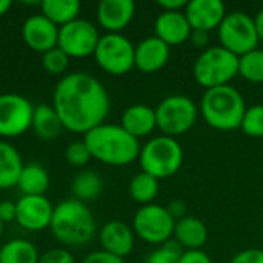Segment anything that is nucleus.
I'll list each match as a JSON object with an SVG mask.
<instances>
[{"label":"nucleus","mask_w":263,"mask_h":263,"mask_svg":"<svg viewBox=\"0 0 263 263\" xmlns=\"http://www.w3.org/2000/svg\"><path fill=\"white\" fill-rule=\"evenodd\" d=\"M52 106L63 128L86 134L105 123L111 103L105 86L91 74L79 71L60 79L54 89Z\"/></svg>","instance_id":"1"},{"label":"nucleus","mask_w":263,"mask_h":263,"mask_svg":"<svg viewBox=\"0 0 263 263\" xmlns=\"http://www.w3.org/2000/svg\"><path fill=\"white\" fill-rule=\"evenodd\" d=\"M92 159L109 166H126L139 159L140 142L120 125L102 123L88 131L83 139Z\"/></svg>","instance_id":"2"},{"label":"nucleus","mask_w":263,"mask_h":263,"mask_svg":"<svg viewBox=\"0 0 263 263\" xmlns=\"http://www.w3.org/2000/svg\"><path fill=\"white\" fill-rule=\"evenodd\" d=\"M49 228L60 243L69 247L88 243L97 231L92 213L77 199H66L54 206Z\"/></svg>","instance_id":"3"},{"label":"nucleus","mask_w":263,"mask_h":263,"mask_svg":"<svg viewBox=\"0 0 263 263\" xmlns=\"http://www.w3.org/2000/svg\"><path fill=\"white\" fill-rule=\"evenodd\" d=\"M247 103L243 96L231 85L205 89L200 112L208 126L217 131L240 129Z\"/></svg>","instance_id":"4"},{"label":"nucleus","mask_w":263,"mask_h":263,"mask_svg":"<svg viewBox=\"0 0 263 263\" xmlns=\"http://www.w3.org/2000/svg\"><path fill=\"white\" fill-rule=\"evenodd\" d=\"M140 168L143 173L160 179H168L179 173L183 163V149L177 139L157 136L149 139L139 154Z\"/></svg>","instance_id":"5"},{"label":"nucleus","mask_w":263,"mask_h":263,"mask_svg":"<svg viewBox=\"0 0 263 263\" xmlns=\"http://www.w3.org/2000/svg\"><path fill=\"white\" fill-rule=\"evenodd\" d=\"M193 74L196 82L205 89L230 85L239 74V57L220 45L208 46L196 59Z\"/></svg>","instance_id":"6"},{"label":"nucleus","mask_w":263,"mask_h":263,"mask_svg":"<svg viewBox=\"0 0 263 263\" xmlns=\"http://www.w3.org/2000/svg\"><path fill=\"white\" fill-rule=\"evenodd\" d=\"M157 128L168 137H177L188 133L197 122V105L183 94L165 97L156 108Z\"/></svg>","instance_id":"7"},{"label":"nucleus","mask_w":263,"mask_h":263,"mask_svg":"<svg viewBox=\"0 0 263 263\" xmlns=\"http://www.w3.org/2000/svg\"><path fill=\"white\" fill-rule=\"evenodd\" d=\"M220 46L236 54L237 57L259 48V35L254 23V17L243 11L228 12L219 29Z\"/></svg>","instance_id":"8"},{"label":"nucleus","mask_w":263,"mask_h":263,"mask_svg":"<svg viewBox=\"0 0 263 263\" xmlns=\"http://www.w3.org/2000/svg\"><path fill=\"white\" fill-rule=\"evenodd\" d=\"M176 220L166 206L149 203L142 206L133 219V231L143 242L151 245H163L173 239Z\"/></svg>","instance_id":"9"},{"label":"nucleus","mask_w":263,"mask_h":263,"mask_svg":"<svg viewBox=\"0 0 263 263\" xmlns=\"http://www.w3.org/2000/svg\"><path fill=\"white\" fill-rule=\"evenodd\" d=\"M136 46L123 34H105L94 52L97 65L111 76H123L134 68Z\"/></svg>","instance_id":"10"},{"label":"nucleus","mask_w":263,"mask_h":263,"mask_svg":"<svg viewBox=\"0 0 263 263\" xmlns=\"http://www.w3.org/2000/svg\"><path fill=\"white\" fill-rule=\"evenodd\" d=\"M100 37L102 35L94 23L76 18L74 22L59 28L57 48H60L68 57H88L94 55Z\"/></svg>","instance_id":"11"},{"label":"nucleus","mask_w":263,"mask_h":263,"mask_svg":"<svg viewBox=\"0 0 263 263\" xmlns=\"http://www.w3.org/2000/svg\"><path fill=\"white\" fill-rule=\"evenodd\" d=\"M34 106L18 94L0 96V136L17 137L31 128Z\"/></svg>","instance_id":"12"},{"label":"nucleus","mask_w":263,"mask_h":263,"mask_svg":"<svg viewBox=\"0 0 263 263\" xmlns=\"http://www.w3.org/2000/svg\"><path fill=\"white\" fill-rule=\"evenodd\" d=\"M15 222L28 231H42L51 225L54 206L45 196H23L18 199Z\"/></svg>","instance_id":"13"},{"label":"nucleus","mask_w":263,"mask_h":263,"mask_svg":"<svg viewBox=\"0 0 263 263\" xmlns=\"http://www.w3.org/2000/svg\"><path fill=\"white\" fill-rule=\"evenodd\" d=\"M183 12L193 31L206 32L219 29L228 14L222 0H190Z\"/></svg>","instance_id":"14"},{"label":"nucleus","mask_w":263,"mask_h":263,"mask_svg":"<svg viewBox=\"0 0 263 263\" xmlns=\"http://www.w3.org/2000/svg\"><path fill=\"white\" fill-rule=\"evenodd\" d=\"M22 35H23L25 43L31 49L45 54L49 49L57 48L59 26H55L45 15L35 14L25 20L22 26Z\"/></svg>","instance_id":"15"},{"label":"nucleus","mask_w":263,"mask_h":263,"mask_svg":"<svg viewBox=\"0 0 263 263\" xmlns=\"http://www.w3.org/2000/svg\"><path fill=\"white\" fill-rule=\"evenodd\" d=\"M154 32L157 39H160L171 48L188 42L193 29L183 11H162L154 22Z\"/></svg>","instance_id":"16"},{"label":"nucleus","mask_w":263,"mask_h":263,"mask_svg":"<svg viewBox=\"0 0 263 263\" xmlns=\"http://www.w3.org/2000/svg\"><path fill=\"white\" fill-rule=\"evenodd\" d=\"M136 14L133 0H102L97 6L99 25L111 34H120Z\"/></svg>","instance_id":"17"},{"label":"nucleus","mask_w":263,"mask_h":263,"mask_svg":"<svg viewBox=\"0 0 263 263\" xmlns=\"http://www.w3.org/2000/svg\"><path fill=\"white\" fill-rule=\"evenodd\" d=\"M170 60V46L156 35L143 39L134 52V68L145 74H154Z\"/></svg>","instance_id":"18"},{"label":"nucleus","mask_w":263,"mask_h":263,"mask_svg":"<svg viewBox=\"0 0 263 263\" xmlns=\"http://www.w3.org/2000/svg\"><path fill=\"white\" fill-rule=\"evenodd\" d=\"M102 250L125 259L134 248V231L122 220H109L99 231Z\"/></svg>","instance_id":"19"},{"label":"nucleus","mask_w":263,"mask_h":263,"mask_svg":"<svg viewBox=\"0 0 263 263\" xmlns=\"http://www.w3.org/2000/svg\"><path fill=\"white\" fill-rule=\"evenodd\" d=\"M120 126L136 139L146 137L157 128L156 109L143 103L131 105L123 111Z\"/></svg>","instance_id":"20"},{"label":"nucleus","mask_w":263,"mask_h":263,"mask_svg":"<svg viewBox=\"0 0 263 263\" xmlns=\"http://www.w3.org/2000/svg\"><path fill=\"white\" fill-rule=\"evenodd\" d=\"M173 237L183 251L202 250V247L208 240V228L199 217L185 216L183 219L176 222Z\"/></svg>","instance_id":"21"},{"label":"nucleus","mask_w":263,"mask_h":263,"mask_svg":"<svg viewBox=\"0 0 263 263\" xmlns=\"http://www.w3.org/2000/svg\"><path fill=\"white\" fill-rule=\"evenodd\" d=\"M23 162L18 151L8 142L0 140V190L17 186Z\"/></svg>","instance_id":"22"},{"label":"nucleus","mask_w":263,"mask_h":263,"mask_svg":"<svg viewBox=\"0 0 263 263\" xmlns=\"http://www.w3.org/2000/svg\"><path fill=\"white\" fill-rule=\"evenodd\" d=\"M31 128L42 140H54L60 134L63 125H62L60 117L57 116L54 106L37 105V106H34Z\"/></svg>","instance_id":"23"},{"label":"nucleus","mask_w":263,"mask_h":263,"mask_svg":"<svg viewBox=\"0 0 263 263\" xmlns=\"http://www.w3.org/2000/svg\"><path fill=\"white\" fill-rule=\"evenodd\" d=\"M17 188L23 196H45L49 188V176L40 163L23 165Z\"/></svg>","instance_id":"24"},{"label":"nucleus","mask_w":263,"mask_h":263,"mask_svg":"<svg viewBox=\"0 0 263 263\" xmlns=\"http://www.w3.org/2000/svg\"><path fill=\"white\" fill-rule=\"evenodd\" d=\"M42 15L51 20L55 26L62 28L76 18H79L80 2L79 0H43L40 3Z\"/></svg>","instance_id":"25"},{"label":"nucleus","mask_w":263,"mask_h":263,"mask_svg":"<svg viewBox=\"0 0 263 263\" xmlns=\"http://www.w3.org/2000/svg\"><path fill=\"white\" fill-rule=\"evenodd\" d=\"M35 247L25 239H14L0 248V263H39Z\"/></svg>","instance_id":"26"},{"label":"nucleus","mask_w":263,"mask_h":263,"mask_svg":"<svg viewBox=\"0 0 263 263\" xmlns=\"http://www.w3.org/2000/svg\"><path fill=\"white\" fill-rule=\"evenodd\" d=\"M71 190H72L74 199L85 203V202L94 200L100 196V193L103 190V182L97 173H94L91 170H85L74 177Z\"/></svg>","instance_id":"27"},{"label":"nucleus","mask_w":263,"mask_h":263,"mask_svg":"<svg viewBox=\"0 0 263 263\" xmlns=\"http://www.w3.org/2000/svg\"><path fill=\"white\" fill-rule=\"evenodd\" d=\"M128 190H129V196L133 197V200L145 206V205L153 203L154 199L157 197L159 180L142 171L131 179Z\"/></svg>","instance_id":"28"},{"label":"nucleus","mask_w":263,"mask_h":263,"mask_svg":"<svg viewBox=\"0 0 263 263\" xmlns=\"http://www.w3.org/2000/svg\"><path fill=\"white\" fill-rule=\"evenodd\" d=\"M239 76L250 83H263V49L257 48L239 57Z\"/></svg>","instance_id":"29"},{"label":"nucleus","mask_w":263,"mask_h":263,"mask_svg":"<svg viewBox=\"0 0 263 263\" xmlns=\"http://www.w3.org/2000/svg\"><path fill=\"white\" fill-rule=\"evenodd\" d=\"M240 131L251 137V139H262L263 137V103L253 105L250 108H247L243 119H242V125H240Z\"/></svg>","instance_id":"30"},{"label":"nucleus","mask_w":263,"mask_h":263,"mask_svg":"<svg viewBox=\"0 0 263 263\" xmlns=\"http://www.w3.org/2000/svg\"><path fill=\"white\" fill-rule=\"evenodd\" d=\"M182 253V247L176 240H170L160 245V248H157L156 251H153L146 257L145 263H179Z\"/></svg>","instance_id":"31"},{"label":"nucleus","mask_w":263,"mask_h":263,"mask_svg":"<svg viewBox=\"0 0 263 263\" xmlns=\"http://www.w3.org/2000/svg\"><path fill=\"white\" fill-rule=\"evenodd\" d=\"M68 63H69V57L60 48L49 49L42 57L43 69L49 74H62L68 68Z\"/></svg>","instance_id":"32"},{"label":"nucleus","mask_w":263,"mask_h":263,"mask_svg":"<svg viewBox=\"0 0 263 263\" xmlns=\"http://www.w3.org/2000/svg\"><path fill=\"white\" fill-rule=\"evenodd\" d=\"M65 157H66V162L72 166H85L89 163V160L92 159L88 146L85 145V142H72L68 145L66 151H65Z\"/></svg>","instance_id":"33"},{"label":"nucleus","mask_w":263,"mask_h":263,"mask_svg":"<svg viewBox=\"0 0 263 263\" xmlns=\"http://www.w3.org/2000/svg\"><path fill=\"white\" fill-rule=\"evenodd\" d=\"M39 263H76V260L68 250H51L39 259Z\"/></svg>","instance_id":"34"},{"label":"nucleus","mask_w":263,"mask_h":263,"mask_svg":"<svg viewBox=\"0 0 263 263\" xmlns=\"http://www.w3.org/2000/svg\"><path fill=\"white\" fill-rule=\"evenodd\" d=\"M230 263H263V250L248 248L237 253Z\"/></svg>","instance_id":"35"},{"label":"nucleus","mask_w":263,"mask_h":263,"mask_svg":"<svg viewBox=\"0 0 263 263\" xmlns=\"http://www.w3.org/2000/svg\"><path fill=\"white\" fill-rule=\"evenodd\" d=\"M82 263H125L122 257H117L111 253H106L103 250L94 251L91 254H88Z\"/></svg>","instance_id":"36"},{"label":"nucleus","mask_w":263,"mask_h":263,"mask_svg":"<svg viewBox=\"0 0 263 263\" xmlns=\"http://www.w3.org/2000/svg\"><path fill=\"white\" fill-rule=\"evenodd\" d=\"M179 263H213V260L203 250H188L182 253Z\"/></svg>","instance_id":"37"},{"label":"nucleus","mask_w":263,"mask_h":263,"mask_svg":"<svg viewBox=\"0 0 263 263\" xmlns=\"http://www.w3.org/2000/svg\"><path fill=\"white\" fill-rule=\"evenodd\" d=\"M15 216H17V205L14 202H9V200L0 202V220H2V223L15 220Z\"/></svg>","instance_id":"38"},{"label":"nucleus","mask_w":263,"mask_h":263,"mask_svg":"<svg viewBox=\"0 0 263 263\" xmlns=\"http://www.w3.org/2000/svg\"><path fill=\"white\" fill-rule=\"evenodd\" d=\"M166 210H168V213L171 214V217H173L176 222L180 220V219H183V217L186 216V203H185L183 200H180V199L171 200V202L168 203Z\"/></svg>","instance_id":"39"},{"label":"nucleus","mask_w":263,"mask_h":263,"mask_svg":"<svg viewBox=\"0 0 263 263\" xmlns=\"http://www.w3.org/2000/svg\"><path fill=\"white\" fill-rule=\"evenodd\" d=\"M190 40L196 48L205 51L208 48V43H210V32H206V31H193Z\"/></svg>","instance_id":"40"},{"label":"nucleus","mask_w":263,"mask_h":263,"mask_svg":"<svg viewBox=\"0 0 263 263\" xmlns=\"http://www.w3.org/2000/svg\"><path fill=\"white\" fill-rule=\"evenodd\" d=\"M190 0H160L159 6L163 11H170V12H176V11H185L186 5Z\"/></svg>","instance_id":"41"},{"label":"nucleus","mask_w":263,"mask_h":263,"mask_svg":"<svg viewBox=\"0 0 263 263\" xmlns=\"http://www.w3.org/2000/svg\"><path fill=\"white\" fill-rule=\"evenodd\" d=\"M254 23H256V29H257V35H259V42H263V8L256 14L254 17Z\"/></svg>","instance_id":"42"},{"label":"nucleus","mask_w":263,"mask_h":263,"mask_svg":"<svg viewBox=\"0 0 263 263\" xmlns=\"http://www.w3.org/2000/svg\"><path fill=\"white\" fill-rule=\"evenodd\" d=\"M9 8H11V2L9 0H0V15L8 12Z\"/></svg>","instance_id":"43"},{"label":"nucleus","mask_w":263,"mask_h":263,"mask_svg":"<svg viewBox=\"0 0 263 263\" xmlns=\"http://www.w3.org/2000/svg\"><path fill=\"white\" fill-rule=\"evenodd\" d=\"M2 231H3V223H2V220H0V237H2Z\"/></svg>","instance_id":"44"}]
</instances>
